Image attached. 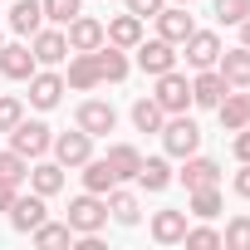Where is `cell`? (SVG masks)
Instances as JSON below:
<instances>
[{
	"mask_svg": "<svg viewBox=\"0 0 250 250\" xmlns=\"http://www.w3.org/2000/svg\"><path fill=\"white\" fill-rule=\"evenodd\" d=\"M0 44H5V40H0Z\"/></svg>",
	"mask_w": 250,
	"mask_h": 250,
	"instance_id": "45",
	"label": "cell"
},
{
	"mask_svg": "<svg viewBox=\"0 0 250 250\" xmlns=\"http://www.w3.org/2000/svg\"><path fill=\"white\" fill-rule=\"evenodd\" d=\"M0 177H5V182H25V177H30V157H20L15 147L0 152Z\"/></svg>",
	"mask_w": 250,
	"mask_h": 250,
	"instance_id": "33",
	"label": "cell"
},
{
	"mask_svg": "<svg viewBox=\"0 0 250 250\" xmlns=\"http://www.w3.org/2000/svg\"><path fill=\"white\" fill-rule=\"evenodd\" d=\"M177 177H182L187 191H196V187H216V182H221V167H216L211 157H196V152H191V157H182V172H177Z\"/></svg>",
	"mask_w": 250,
	"mask_h": 250,
	"instance_id": "17",
	"label": "cell"
},
{
	"mask_svg": "<svg viewBox=\"0 0 250 250\" xmlns=\"http://www.w3.org/2000/svg\"><path fill=\"white\" fill-rule=\"evenodd\" d=\"M69 226H74V235H98V230L108 226V201L93 196V191L74 196V201H69Z\"/></svg>",
	"mask_w": 250,
	"mask_h": 250,
	"instance_id": "1",
	"label": "cell"
},
{
	"mask_svg": "<svg viewBox=\"0 0 250 250\" xmlns=\"http://www.w3.org/2000/svg\"><path fill=\"white\" fill-rule=\"evenodd\" d=\"M133 49H138V69L152 74V79L167 74V69H177V44H167L162 35H157V40H138Z\"/></svg>",
	"mask_w": 250,
	"mask_h": 250,
	"instance_id": "5",
	"label": "cell"
},
{
	"mask_svg": "<svg viewBox=\"0 0 250 250\" xmlns=\"http://www.w3.org/2000/svg\"><path fill=\"white\" fill-rule=\"evenodd\" d=\"M240 44H245V49H250V15H245V20H240Z\"/></svg>",
	"mask_w": 250,
	"mask_h": 250,
	"instance_id": "42",
	"label": "cell"
},
{
	"mask_svg": "<svg viewBox=\"0 0 250 250\" xmlns=\"http://www.w3.org/2000/svg\"><path fill=\"white\" fill-rule=\"evenodd\" d=\"M182 49H187V64L191 69H216V59H221V40L211 30H191L182 40Z\"/></svg>",
	"mask_w": 250,
	"mask_h": 250,
	"instance_id": "10",
	"label": "cell"
},
{
	"mask_svg": "<svg viewBox=\"0 0 250 250\" xmlns=\"http://www.w3.org/2000/svg\"><path fill=\"white\" fill-rule=\"evenodd\" d=\"M93 64H98V79L103 83H123V79H128V54H123L118 44H108V40L93 49Z\"/></svg>",
	"mask_w": 250,
	"mask_h": 250,
	"instance_id": "18",
	"label": "cell"
},
{
	"mask_svg": "<svg viewBox=\"0 0 250 250\" xmlns=\"http://www.w3.org/2000/svg\"><path fill=\"white\" fill-rule=\"evenodd\" d=\"M44 5V20H54V25H69L74 15H79V5L83 0H40Z\"/></svg>",
	"mask_w": 250,
	"mask_h": 250,
	"instance_id": "34",
	"label": "cell"
},
{
	"mask_svg": "<svg viewBox=\"0 0 250 250\" xmlns=\"http://www.w3.org/2000/svg\"><path fill=\"white\" fill-rule=\"evenodd\" d=\"M30 49H35V64H64L69 59V40H64V30H35L30 35Z\"/></svg>",
	"mask_w": 250,
	"mask_h": 250,
	"instance_id": "11",
	"label": "cell"
},
{
	"mask_svg": "<svg viewBox=\"0 0 250 250\" xmlns=\"http://www.w3.org/2000/svg\"><path fill=\"white\" fill-rule=\"evenodd\" d=\"M103 201H108V216H113L118 226H138V221H143V206H138L133 191H118V187H113Z\"/></svg>",
	"mask_w": 250,
	"mask_h": 250,
	"instance_id": "25",
	"label": "cell"
},
{
	"mask_svg": "<svg viewBox=\"0 0 250 250\" xmlns=\"http://www.w3.org/2000/svg\"><path fill=\"white\" fill-rule=\"evenodd\" d=\"M64 88H69V83H64V74H49V69H35V74H30V103H35V108H44V113L64 98Z\"/></svg>",
	"mask_w": 250,
	"mask_h": 250,
	"instance_id": "12",
	"label": "cell"
},
{
	"mask_svg": "<svg viewBox=\"0 0 250 250\" xmlns=\"http://www.w3.org/2000/svg\"><path fill=\"white\" fill-rule=\"evenodd\" d=\"M216 69H221V79H226L230 88H250V49H245V44H235V49H221Z\"/></svg>",
	"mask_w": 250,
	"mask_h": 250,
	"instance_id": "15",
	"label": "cell"
},
{
	"mask_svg": "<svg viewBox=\"0 0 250 250\" xmlns=\"http://www.w3.org/2000/svg\"><path fill=\"white\" fill-rule=\"evenodd\" d=\"M143 191H167L172 187V167H167V157H143V167H138V177H133Z\"/></svg>",
	"mask_w": 250,
	"mask_h": 250,
	"instance_id": "20",
	"label": "cell"
},
{
	"mask_svg": "<svg viewBox=\"0 0 250 250\" xmlns=\"http://www.w3.org/2000/svg\"><path fill=\"white\" fill-rule=\"evenodd\" d=\"M108 167H113L118 182H133L138 167H143V152H138L133 143H118V147H108Z\"/></svg>",
	"mask_w": 250,
	"mask_h": 250,
	"instance_id": "23",
	"label": "cell"
},
{
	"mask_svg": "<svg viewBox=\"0 0 250 250\" xmlns=\"http://www.w3.org/2000/svg\"><path fill=\"white\" fill-rule=\"evenodd\" d=\"M44 25V5H40V0H15V5H10V30L15 35H35Z\"/></svg>",
	"mask_w": 250,
	"mask_h": 250,
	"instance_id": "27",
	"label": "cell"
},
{
	"mask_svg": "<svg viewBox=\"0 0 250 250\" xmlns=\"http://www.w3.org/2000/svg\"><path fill=\"white\" fill-rule=\"evenodd\" d=\"M187 235V211H157L152 216V240L157 245H177Z\"/></svg>",
	"mask_w": 250,
	"mask_h": 250,
	"instance_id": "22",
	"label": "cell"
},
{
	"mask_svg": "<svg viewBox=\"0 0 250 250\" xmlns=\"http://www.w3.org/2000/svg\"><path fill=\"white\" fill-rule=\"evenodd\" d=\"M226 93H230V83L221 79V69H196V79H191V103H201V108H216Z\"/></svg>",
	"mask_w": 250,
	"mask_h": 250,
	"instance_id": "14",
	"label": "cell"
},
{
	"mask_svg": "<svg viewBox=\"0 0 250 250\" xmlns=\"http://www.w3.org/2000/svg\"><path fill=\"white\" fill-rule=\"evenodd\" d=\"M187 245H201V250H211V245H221V230H211V226H187V235H182Z\"/></svg>",
	"mask_w": 250,
	"mask_h": 250,
	"instance_id": "37",
	"label": "cell"
},
{
	"mask_svg": "<svg viewBox=\"0 0 250 250\" xmlns=\"http://www.w3.org/2000/svg\"><path fill=\"white\" fill-rule=\"evenodd\" d=\"M230 187H235V196H245V201H250V162H240V172H235V182H230Z\"/></svg>",
	"mask_w": 250,
	"mask_h": 250,
	"instance_id": "41",
	"label": "cell"
},
{
	"mask_svg": "<svg viewBox=\"0 0 250 250\" xmlns=\"http://www.w3.org/2000/svg\"><path fill=\"white\" fill-rule=\"evenodd\" d=\"M69 88H79V93H88V88H98L103 79H98V64H93V54H74L69 59V79H64Z\"/></svg>",
	"mask_w": 250,
	"mask_h": 250,
	"instance_id": "28",
	"label": "cell"
},
{
	"mask_svg": "<svg viewBox=\"0 0 250 250\" xmlns=\"http://www.w3.org/2000/svg\"><path fill=\"white\" fill-rule=\"evenodd\" d=\"M25 182H30V191H40V196L49 201L54 191H64V167H59V162H35Z\"/></svg>",
	"mask_w": 250,
	"mask_h": 250,
	"instance_id": "19",
	"label": "cell"
},
{
	"mask_svg": "<svg viewBox=\"0 0 250 250\" xmlns=\"http://www.w3.org/2000/svg\"><path fill=\"white\" fill-rule=\"evenodd\" d=\"M79 128H83L88 138H108V133L118 128V108H113V103H103V98L79 103Z\"/></svg>",
	"mask_w": 250,
	"mask_h": 250,
	"instance_id": "8",
	"label": "cell"
},
{
	"mask_svg": "<svg viewBox=\"0 0 250 250\" xmlns=\"http://www.w3.org/2000/svg\"><path fill=\"white\" fill-rule=\"evenodd\" d=\"M40 221H49L44 196H40V191H20V196H15V206H10V226H15L20 235H30Z\"/></svg>",
	"mask_w": 250,
	"mask_h": 250,
	"instance_id": "9",
	"label": "cell"
},
{
	"mask_svg": "<svg viewBox=\"0 0 250 250\" xmlns=\"http://www.w3.org/2000/svg\"><path fill=\"white\" fill-rule=\"evenodd\" d=\"M152 98L162 103V113H187V108H191V83H187V74H177V69L157 74V93H152Z\"/></svg>",
	"mask_w": 250,
	"mask_h": 250,
	"instance_id": "6",
	"label": "cell"
},
{
	"mask_svg": "<svg viewBox=\"0 0 250 250\" xmlns=\"http://www.w3.org/2000/svg\"><path fill=\"white\" fill-rule=\"evenodd\" d=\"M40 64H35V49L30 44H0V74H5V79H30Z\"/></svg>",
	"mask_w": 250,
	"mask_h": 250,
	"instance_id": "16",
	"label": "cell"
},
{
	"mask_svg": "<svg viewBox=\"0 0 250 250\" xmlns=\"http://www.w3.org/2000/svg\"><path fill=\"white\" fill-rule=\"evenodd\" d=\"M216 113H221V128H226V133H235V128L250 123V103H245V93H235V88L216 103Z\"/></svg>",
	"mask_w": 250,
	"mask_h": 250,
	"instance_id": "26",
	"label": "cell"
},
{
	"mask_svg": "<svg viewBox=\"0 0 250 250\" xmlns=\"http://www.w3.org/2000/svg\"><path fill=\"white\" fill-rule=\"evenodd\" d=\"M230 147H235L240 162H250V123H245V128H235V143H230Z\"/></svg>",
	"mask_w": 250,
	"mask_h": 250,
	"instance_id": "39",
	"label": "cell"
},
{
	"mask_svg": "<svg viewBox=\"0 0 250 250\" xmlns=\"http://www.w3.org/2000/svg\"><path fill=\"white\" fill-rule=\"evenodd\" d=\"M103 35H108V44H118V49H133V44L143 40V20L128 10V15H118L113 25H103Z\"/></svg>",
	"mask_w": 250,
	"mask_h": 250,
	"instance_id": "24",
	"label": "cell"
},
{
	"mask_svg": "<svg viewBox=\"0 0 250 250\" xmlns=\"http://www.w3.org/2000/svg\"><path fill=\"white\" fill-rule=\"evenodd\" d=\"M49 152H54V162H59V167L69 172V167H83V162L93 157V138H88L83 128H74V133H59Z\"/></svg>",
	"mask_w": 250,
	"mask_h": 250,
	"instance_id": "7",
	"label": "cell"
},
{
	"mask_svg": "<svg viewBox=\"0 0 250 250\" xmlns=\"http://www.w3.org/2000/svg\"><path fill=\"white\" fill-rule=\"evenodd\" d=\"M64 40H69V54H93L108 35H103V20H93V15H74L69 20V30H64Z\"/></svg>",
	"mask_w": 250,
	"mask_h": 250,
	"instance_id": "4",
	"label": "cell"
},
{
	"mask_svg": "<svg viewBox=\"0 0 250 250\" xmlns=\"http://www.w3.org/2000/svg\"><path fill=\"white\" fill-rule=\"evenodd\" d=\"M20 118H25V103L20 98H0V133H10Z\"/></svg>",
	"mask_w": 250,
	"mask_h": 250,
	"instance_id": "36",
	"label": "cell"
},
{
	"mask_svg": "<svg viewBox=\"0 0 250 250\" xmlns=\"http://www.w3.org/2000/svg\"><path fill=\"white\" fill-rule=\"evenodd\" d=\"M10 147H15L20 157H44V152L54 147V133L44 128V123H30V118H20L15 128H10Z\"/></svg>",
	"mask_w": 250,
	"mask_h": 250,
	"instance_id": "3",
	"label": "cell"
},
{
	"mask_svg": "<svg viewBox=\"0 0 250 250\" xmlns=\"http://www.w3.org/2000/svg\"><path fill=\"white\" fill-rule=\"evenodd\" d=\"M245 103H250V93H245Z\"/></svg>",
	"mask_w": 250,
	"mask_h": 250,
	"instance_id": "44",
	"label": "cell"
},
{
	"mask_svg": "<svg viewBox=\"0 0 250 250\" xmlns=\"http://www.w3.org/2000/svg\"><path fill=\"white\" fill-rule=\"evenodd\" d=\"M15 196H20V182H5V177H0V211H10Z\"/></svg>",
	"mask_w": 250,
	"mask_h": 250,
	"instance_id": "40",
	"label": "cell"
},
{
	"mask_svg": "<svg viewBox=\"0 0 250 250\" xmlns=\"http://www.w3.org/2000/svg\"><path fill=\"white\" fill-rule=\"evenodd\" d=\"M113 187H118V177H113L108 157H88V162H83V191H93V196H108Z\"/></svg>",
	"mask_w": 250,
	"mask_h": 250,
	"instance_id": "21",
	"label": "cell"
},
{
	"mask_svg": "<svg viewBox=\"0 0 250 250\" xmlns=\"http://www.w3.org/2000/svg\"><path fill=\"white\" fill-rule=\"evenodd\" d=\"M250 15V0H216V20L221 25H240Z\"/></svg>",
	"mask_w": 250,
	"mask_h": 250,
	"instance_id": "35",
	"label": "cell"
},
{
	"mask_svg": "<svg viewBox=\"0 0 250 250\" xmlns=\"http://www.w3.org/2000/svg\"><path fill=\"white\" fill-rule=\"evenodd\" d=\"M162 147H167L172 157H191V152L201 147V128H196L187 113H167V123H162Z\"/></svg>",
	"mask_w": 250,
	"mask_h": 250,
	"instance_id": "2",
	"label": "cell"
},
{
	"mask_svg": "<svg viewBox=\"0 0 250 250\" xmlns=\"http://www.w3.org/2000/svg\"><path fill=\"white\" fill-rule=\"evenodd\" d=\"M221 245H226V250H250V216H235V221L226 226Z\"/></svg>",
	"mask_w": 250,
	"mask_h": 250,
	"instance_id": "32",
	"label": "cell"
},
{
	"mask_svg": "<svg viewBox=\"0 0 250 250\" xmlns=\"http://www.w3.org/2000/svg\"><path fill=\"white\" fill-rule=\"evenodd\" d=\"M167 5H191V0H167Z\"/></svg>",
	"mask_w": 250,
	"mask_h": 250,
	"instance_id": "43",
	"label": "cell"
},
{
	"mask_svg": "<svg viewBox=\"0 0 250 250\" xmlns=\"http://www.w3.org/2000/svg\"><path fill=\"white\" fill-rule=\"evenodd\" d=\"M162 5H167V0H128V10H133L138 20H147V15H157Z\"/></svg>",
	"mask_w": 250,
	"mask_h": 250,
	"instance_id": "38",
	"label": "cell"
},
{
	"mask_svg": "<svg viewBox=\"0 0 250 250\" xmlns=\"http://www.w3.org/2000/svg\"><path fill=\"white\" fill-rule=\"evenodd\" d=\"M133 123H138V133H162L167 113H162L157 98H138V103H133Z\"/></svg>",
	"mask_w": 250,
	"mask_h": 250,
	"instance_id": "30",
	"label": "cell"
},
{
	"mask_svg": "<svg viewBox=\"0 0 250 250\" xmlns=\"http://www.w3.org/2000/svg\"><path fill=\"white\" fill-rule=\"evenodd\" d=\"M191 201H187V216H196V221H211V216H221V191L216 187H196V191H187Z\"/></svg>",
	"mask_w": 250,
	"mask_h": 250,
	"instance_id": "29",
	"label": "cell"
},
{
	"mask_svg": "<svg viewBox=\"0 0 250 250\" xmlns=\"http://www.w3.org/2000/svg\"><path fill=\"white\" fill-rule=\"evenodd\" d=\"M30 240H35V245H69V240H74V226H69V221H64V226H59V221H40V226L30 230Z\"/></svg>",
	"mask_w": 250,
	"mask_h": 250,
	"instance_id": "31",
	"label": "cell"
},
{
	"mask_svg": "<svg viewBox=\"0 0 250 250\" xmlns=\"http://www.w3.org/2000/svg\"><path fill=\"white\" fill-rule=\"evenodd\" d=\"M152 20H157V35H162L167 44H182V40L196 30V25H191V15H187V5H162Z\"/></svg>",
	"mask_w": 250,
	"mask_h": 250,
	"instance_id": "13",
	"label": "cell"
}]
</instances>
